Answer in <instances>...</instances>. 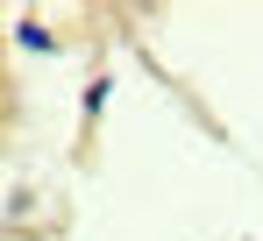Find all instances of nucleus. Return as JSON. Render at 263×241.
<instances>
[{
	"label": "nucleus",
	"mask_w": 263,
	"mask_h": 241,
	"mask_svg": "<svg viewBox=\"0 0 263 241\" xmlns=\"http://www.w3.org/2000/svg\"><path fill=\"white\" fill-rule=\"evenodd\" d=\"M107 99H114V78H92V85H86V120L100 114V107H107Z\"/></svg>",
	"instance_id": "2"
},
{
	"label": "nucleus",
	"mask_w": 263,
	"mask_h": 241,
	"mask_svg": "<svg viewBox=\"0 0 263 241\" xmlns=\"http://www.w3.org/2000/svg\"><path fill=\"white\" fill-rule=\"evenodd\" d=\"M14 36H22V50H36V57H50V50H57V36H50L43 22H22Z\"/></svg>",
	"instance_id": "1"
}]
</instances>
